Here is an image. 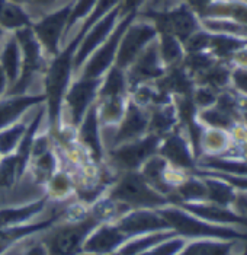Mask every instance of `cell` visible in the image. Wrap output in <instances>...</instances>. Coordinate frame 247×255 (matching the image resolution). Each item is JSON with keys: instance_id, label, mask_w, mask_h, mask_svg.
Returning a JSON list of instances; mask_svg holds the SVG:
<instances>
[{"instance_id": "cell-1", "label": "cell", "mask_w": 247, "mask_h": 255, "mask_svg": "<svg viewBox=\"0 0 247 255\" xmlns=\"http://www.w3.org/2000/svg\"><path fill=\"white\" fill-rule=\"evenodd\" d=\"M157 212L165 217L170 229L177 236H182L188 241L192 239H223V241H240L247 239L246 232H242L233 226H221L205 222L189 212L169 204Z\"/></svg>"}, {"instance_id": "cell-2", "label": "cell", "mask_w": 247, "mask_h": 255, "mask_svg": "<svg viewBox=\"0 0 247 255\" xmlns=\"http://www.w3.org/2000/svg\"><path fill=\"white\" fill-rule=\"evenodd\" d=\"M137 16L150 20L159 34H170L182 44L202 28L201 18L183 0L177 1V4L159 9L146 7L144 10L138 12Z\"/></svg>"}, {"instance_id": "cell-3", "label": "cell", "mask_w": 247, "mask_h": 255, "mask_svg": "<svg viewBox=\"0 0 247 255\" xmlns=\"http://www.w3.org/2000/svg\"><path fill=\"white\" fill-rule=\"evenodd\" d=\"M75 53L76 50L66 45L50 63L45 75V110L48 111L50 124L57 127L61 104L70 86V78L75 73Z\"/></svg>"}, {"instance_id": "cell-4", "label": "cell", "mask_w": 247, "mask_h": 255, "mask_svg": "<svg viewBox=\"0 0 247 255\" xmlns=\"http://www.w3.org/2000/svg\"><path fill=\"white\" fill-rule=\"evenodd\" d=\"M109 198L133 209H162L170 204L166 196L156 191L152 185L144 179L140 171H125V174L118 179V182L111 188Z\"/></svg>"}, {"instance_id": "cell-5", "label": "cell", "mask_w": 247, "mask_h": 255, "mask_svg": "<svg viewBox=\"0 0 247 255\" xmlns=\"http://www.w3.org/2000/svg\"><path fill=\"white\" fill-rule=\"evenodd\" d=\"M102 222L89 210V213L79 220H69L57 228L44 241L48 255H77L83 253V245Z\"/></svg>"}, {"instance_id": "cell-6", "label": "cell", "mask_w": 247, "mask_h": 255, "mask_svg": "<svg viewBox=\"0 0 247 255\" xmlns=\"http://www.w3.org/2000/svg\"><path fill=\"white\" fill-rule=\"evenodd\" d=\"M15 38L18 41L22 54V66L18 80L10 86V91L6 92L7 97L15 95H23L25 91L31 86L34 82L35 75L39 73V70L44 66V48L41 42L37 38L32 26H25L13 32Z\"/></svg>"}, {"instance_id": "cell-7", "label": "cell", "mask_w": 247, "mask_h": 255, "mask_svg": "<svg viewBox=\"0 0 247 255\" xmlns=\"http://www.w3.org/2000/svg\"><path fill=\"white\" fill-rule=\"evenodd\" d=\"M73 3L75 1H67L64 6L41 15L38 19L34 20L32 23V29L41 42L44 51L53 57L61 51L60 45L66 37Z\"/></svg>"}, {"instance_id": "cell-8", "label": "cell", "mask_w": 247, "mask_h": 255, "mask_svg": "<svg viewBox=\"0 0 247 255\" xmlns=\"http://www.w3.org/2000/svg\"><path fill=\"white\" fill-rule=\"evenodd\" d=\"M135 18H137V13H127V15L119 18L114 31L111 32V35L96 48L95 51L90 54V57L83 64L84 66V69H82L83 78H100L105 72H108L112 67L115 59H116V53H118L121 38H122L124 32L127 31V28L130 26V23Z\"/></svg>"}, {"instance_id": "cell-9", "label": "cell", "mask_w": 247, "mask_h": 255, "mask_svg": "<svg viewBox=\"0 0 247 255\" xmlns=\"http://www.w3.org/2000/svg\"><path fill=\"white\" fill-rule=\"evenodd\" d=\"M157 35L159 32L150 20L137 16L121 38L114 63L115 66L122 70H127L133 64L134 60L144 51V48L152 44L154 39H157Z\"/></svg>"}, {"instance_id": "cell-10", "label": "cell", "mask_w": 247, "mask_h": 255, "mask_svg": "<svg viewBox=\"0 0 247 255\" xmlns=\"http://www.w3.org/2000/svg\"><path fill=\"white\" fill-rule=\"evenodd\" d=\"M160 136L149 133L147 136L114 146L109 150V157L115 165L124 171H138L143 163L157 153L162 143Z\"/></svg>"}, {"instance_id": "cell-11", "label": "cell", "mask_w": 247, "mask_h": 255, "mask_svg": "<svg viewBox=\"0 0 247 255\" xmlns=\"http://www.w3.org/2000/svg\"><path fill=\"white\" fill-rule=\"evenodd\" d=\"M114 223L130 238L153 234V232L171 231L169 223L165 220V217L157 210H153V209L128 210L119 219H116Z\"/></svg>"}, {"instance_id": "cell-12", "label": "cell", "mask_w": 247, "mask_h": 255, "mask_svg": "<svg viewBox=\"0 0 247 255\" xmlns=\"http://www.w3.org/2000/svg\"><path fill=\"white\" fill-rule=\"evenodd\" d=\"M119 18H121V4L112 9L109 13H106L103 18H100L86 32V35L80 41L75 53V72H79L86 63V60L90 57V54L111 35Z\"/></svg>"}, {"instance_id": "cell-13", "label": "cell", "mask_w": 247, "mask_h": 255, "mask_svg": "<svg viewBox=\"0 0 247 255\" xmlns=\"http://www.w3.org/2000/svg\"><path fill=\"white\" fill-rule=\"evenodd\" d=\"M125 72L128 86H131L133 89L140 85H144L149 80L160 79L166 73V67L159 54L157 39H154L152 44L144 48V51L134 60L133 64Z\"/></svg>"}, {"instance_id": "cell-14", "label": "cell", "mask_w": 247, "mask_h": 255, "mask_svg": "<svg viewBox=\"0 0 247 255\" xmlns=\"http://www.w3.org/2000/svg\"><path fill=\"white\" fill-rule=\"evenodd\" d=\"M100 83H102L100 78L90 79L80 76V79H77L76 82H73L69 86L64 99L67 101V105L70 110V117H72L75 127L80 126L86 111L93 105V101L97 97Z\"/></svg>"}, {"instance_id": "cell-15", "label": "cell", "mask_w": 247, "mask_h": 255, "mask_svg": "<svg viewBox=\"0 0 247 255\" xmlns=\"http://www.w3.org/2000/svg\"><path fill=\"white\" fill-rule=\"evenodd\" d=\"M149 120L150 116L143 110V107L135 101H130L112 137V147L146 136L149 133Z\"/></svg>"}, {"instance_id": "cell-16", "label": "cell", "mask_w": 247, "mask_h": 255, "mask_svg": "<svg viewBox=\"0 0 247 255\" xmlns=\"http://www.w3.org/2000/svg\"><path fill=\"white\" fill-rule=\"evenodd\" d=\"M186 212H189L196 217L214 223V225H221V226H242L247 229V220L239 216L231 207L214 204L209 201H199V203H179L174 204Z\"/></svg>"}, {"instance_id": "cell-17", "label": "cell", "mask_w": 247, "mask_h": 255, "mask_svg": "<svg viewBox=\"0 0 247 255\" xmlns=\"http://www.w3.org/2000/svg\"><path fill=\"white\" fill-rule=\"evenodd\" d=\"M130 239L131 238L125 235L114 222L100 223L95 231L87 236V239L83 245V253L95 255L115 253Z\"/></svg>"}, {"instance_id": "cell-18", "label": "cell", "mask_w": 247, "mask_h": 255, "mask_svg": "<svg viewBox=\"0 0 247 255\" xmlns=\"http://www.w3.org/2000/svg\"><path fill=\"white\" fill-rule=\"evenodd\" d=\"M157 153L162 157H165L171 166H176L185 171L195 166L193 153L190 152L188 141L179 133L167 134L166 138H162Z\"/></svg>"}, {"instance_id": "cell-19", "label": "cell", "mask_w": 247, "mask_h": 255, "mask_svg": "<svg viewBox=\"0 0 247 255\" xmlns=\"http://www.w3.org/2000/svg\"><path fill=\"white\" fill-rule=\"evenodd\" d=\"M48 196L45 194L41 198H37L34 201H29L26 204H19V206H9L0 209V229L3 228H10V226H18L31 222L42 210L47 207L48 203Z\"/></svg>"}, {"instance_id": "cell-20", "label": "cell", "mask_w": 247, "mask_h": 255, "mask_svg": "<svg viewBox=\"0 0 247 255\" xmlns=\"http://www.w3.org/2000/svg\"><path fill=\"white\" fill-rule=\"evenodd\" d=\"M45 101L44 95L29 97V95H15L0 101V130L16 123L19 117L29 110L32 105Z\"/></svg>"}, {"instance_id": "cell-21", "label": "cell", "mask_w": 247, "mask_h": 255, "mask_svg": "<svg viewBox=\"0 0 247 255\" xmlns=\"http://www.w3.org/2000/svg\"><path fill=\"white\" fill-rule=\"evenodd\" d=\"M34 19L29 10L15 0H0V26L4 31L15 32L20 28L32 26Z\"/></svg>"}, {"instance_id": "cell-22", "label": "cell", "mask_w": 247, "mask_h": 255, "mask_svg": "<svg viewBox=\"0 0 247 255\" xmlns=\"http://www.w3.org/2000/svg\"><path fill=\"white\" fill-rule=\"evenodd\" d=\"M80 140L90 149L96 160L102 157V143L99 133V117H97V105H92L80 123Z\"/></svg>"}, {"instance_id": "cell-23", "label": "cell", "mask_w": 247, "mask_h": 255, "mask_svg": "<svg viewBox=\"0 0 247 255\" xmlns=\"http://www.w3.org/2000/svg\"><path fill=\"white\" fill-rule=\"evenodd\" d=\"M0 66L7 78V82L10 85H13L19 78L20 66H22L19 44L13 34L4 39V42L0 48Z\"/></svg>"}, {"instance_id": "cell-24", "label": "cell", "mask_w": 247, "mask_h": 255, "mask_svg": "<svg viewBox=\"0 0 247 255\" xmlns=\"http://www.w3.org/2000/svg\"><path fill=\"white\" fill-rule=\"evenodd\" d=\"M157 48L160 59L165 67H174L182 64L185 57V47L183 44L170 34H159L157 35Z\"/></svg>"}, {"instance_id": "cell-25", "label": "cell", "mask_w": 247, "mask_h": 255, "mask_svg": "<svg viewBox=\"0 0 247 255\" xmlns=\"http://www.w3.org/2000/svg\"><path fill=\"white\" fill-rule=\"evenodd\" d=\"M173 236H177L173 231H162V232H153V234L135 236V238H131L130 241H127L118 251L122 255H138L150 250L154 245H157L169 238H173Z\"/></svg>"}, {"instance_id": "cell-26", "label": "cell", "mask_w": 247, "mask_h": 255, "mask_svg": "<svg viewBox=\"0 0 247 255\" xmlns=\"http://www.w3.org/2000/svg\"><path fill=\"white\" fill-rule=\"evenodd\" d=\"M102 86H99V98H114V97H124V94L127 92L128 88V80H127V75L125 70L112 66L108 70V75L105 80H102L100 83Z\"/></svg>"}, {"instance_id": "cell-27", "label": "cell", "mask_w": 247, "mask_h": 255, "mask_svg": "<svg viewBox=\"0 0 247 255\" xmlns=\"http://www.w3.org/2000/svg\"><path fill=\"white\" fill-rule=\"evenodd\" d=\"M121 1H122V0H97L95 7H93V10L87 15L86 19L83 20V23H82L79 32L76 34V37L72 39V42H69L67 45L72 47V48H75V50H77L80 41H82L83 37L86 35V32H87V31H89L100 18H103L106 13H109V12H111L112 9H115L116 6H119Z\"/></svg>"}, {"instance_id": "cell-28", "label": "cell", "mask_w": 247, "mask_h": 255, "mask_svg": "<svg viewBox=\"0 0 247 255\" xmlns=\"http://www.w3.org/2000/svg\"><path fill=\"white\" fill-rule=\"evenodd\" d=\"M174 123H176V110L167 104L157 105L149 120V133L165 137L170 131Z\"/></svg>"}, {"instance_id": "cell-29", "label": "cell", "mask_w": 247, "mask_h": 255, "mask_svg": "<svg viewBox=\"0 0 247 255\" xmlns=\"http://www.w3.org/2000/svg\"><path fill=\"white\" fill-rule=\"evenodd\" d=\"M124 97L114 98H102L100 105L97 107V117L99 121L105 126H116L124 117Z\"/></svg>"}, {"instance_id": "cell-30", "label": "cell", "mask_w": 247, "mask_h": 255, "mask_svg": "<svg viewBox=\"0 0 247 255\" xmlns=\"http://www.w3.org/2000/svg\"><path fill=\"white\" fill-rule=\"evenodd\" d=\"M29 124H26V121H20V123H13L0 130V156L10 155L16 150Z\"/></svg>"}, {"instance_id": "cell-31", "label": "cell", "mask_w": 247, "mask_h": 255, "mask_svg": "<svg viewBox=\"0 0 247 255\" xmlns=\"http://www.w3.org/2000/svg\"><path fill=\"white\" fill-rule=\"evenodd\" d=\"M20 179L18 159L15 153L6 155L0 160V190H10Z\"/></svg>"}, {"instance_id": "cell-32", "label": "cell", "mask_w": 247, "mask_h": 255, "mask_svg": "<svg viewBox=\"0 0 247 255\" xmlns=\"http://www.w3.org/2000/svg\"><path fill=\"white\" fill-rule=\"evenodd\" d=\"M34 174H35V182L45 184L48 182L56 171V159L50 150L44 152L42 155L34 157Z\"/></svg>"}, {"instance_id": "cell-33", "label": "cell", "mask_w": 247, "mask_h": 255, "mask_svg": "<svg viewBox=\"0 0 247 255\" xmlns=\"http://www.w3.org/2000/svg\"><path fill=\"white\" fill-rule=\"evenodd\" d=\"M186 242H188V239H185L182 236H173V238H169L138 255H176L185 247Z\"/></svg>"}, {"instance_id": "cell-34", "label": "cell", "mask_w": 247, "mask_h": 255, "mask_svg": "<svg viewBox=\"0 0 247 255\" xmlns=\"http://www.w3.org/2000/svg\"><path fill=\"white\" fill-rule=\"evenodd\" d=\"M48 184V193L47 196L48 198L50 197H56V198H64L66 196H69L72 193V178L69 177L67 174H63V172H58V174H54L51 179L47 182Z\"/></svg>"}, {"instance_id": "cell-35", "label": "cell", "mask_w": 247, "mask_h": 255, "mask_svg": "<svg viewBox=\"0 0 247 255\" xmlns=\"http://www.w3.org/2000/svg\"><path fill=\"white\" fill-rule=\"evenodd\" d=\"M96 1H97V0H75L73 9H72L70 18H69V25H67V31H66V37H64V39L69 37L72 28H75V25H76L79 20H84L87 18V15L93 10Z\"/></svg>"}, {"instance_id": "cell-36", "label": "cell", "mask_w": 247, "mask_h": 255, "mask_svg": "<svg viewBox=\"0 0 247 255\" xmlns=\"http://www.w3.org/2000/svg\"><path fill=\"white\" fill-rule=\"evenodd\" d=\"M231 80L234 82L236 89L247 97V69H236L231 72Z\"/></svg>"}, {"instance_id": "cell-37", "label": "cell", "mask_w": 247, "mask_h": 255, "mask_svg": "<svg viewBox=\"0 0 247 255\" xmlns=\"http://www.w3.org/2000/svg\"><path fill=\"white\" fill-rule=\"evenodd\" d=\"M149 0H122L121 1V16L127 13H138L141 7L147 4Z\"/></svg>"}, {"instance_id": "cell-38", "label": "cell", "mask_w": 247, "mask_h": 255, "mask_svg": "<svg viewBox=\"0 0 247 255\" xmlns=\"http://www.w3.org/2000/svg\"><path fill=\"white\" fill-rule=\"evenodd\" d=\"M20 4H23L25 7H35V9H39V10H45V9H50L53 7L58 0H15Z\"/></svg>"}, {"instance_id": "cell-39", "label": "cell", "mask_w": 247, "mask_h": 255, "mask_svg": "<svg viewBox=\"0 0 247 255\" xmlns=\"http://www.w3.org/2000/svg\"><path fill=\"white\" fill-rule=\"evenodd\" d=\"M22 255H48V251L44 242H37L34 245H29Z\"/></svg>"}, {"instance_id": "cell-40", "label": "cell", "mask_w": 247, "mask_h": 255, "mask_svg": "<svg viewBox=\"0 0 247 255\" xmlns=\"http://www.w3.org/2000/svg\"><path fill=\"white\" fill-rule=\"evenodd\" d=\"M169 1H173V0H149L146 7H149V9H159V7L166 6Z\"/></svg>"}, {"instance_id": "cell-41", "label": "cell", "mask_w": 247, "mask_h": 255, "mask_svg": "<svg viewBox=\"0 0 247 255\" xmlns=\"http://www.w3.org/2000/svg\"><path fill=\"white\" fill-rule=\"evenodd\" d=\"M6 85H7V78H6V75H4V72H3V69L0 66V97L4 94Z\"/></svg>"}, {"instance_id": "cell-42", "label": "cell", "mask_w": 247, "mask_h": 255, "mask_svg": "<svg viewBox=\"0 0 247 255\" xmlns=\"http://www.w3.org/2000/svg\"><path fill=\"white\" fill-rule=\"evenodd\" d=\"M6 32H7V31H4V29H3V28L0 26V41H1V39L6 37Z\"/></svg>"}, {"instance_id": "cell-43", "label": "cell", "mask_w": 247, "mask_h": 255, "mask_svg": "<svg viewBox=\"0 0 247 255\" xmlns=\"http://www.w3.org/2000/svg\"><path fill=\"white\" fill-rule=\"evenodd\" d=\"M105 255H122L119 251H115V253H109V254H105Z\"/></svg>"}, {"instance_id": "cell-44", "label": "cell", "mask_w": 247, "mask_h": 255, "mask_svg": "<svg viewBox=\"0 0 247 255\" xmlns=\"http://www.w3.org/2000/svg\"><path fill=\"white\" fill-rule=\"evenodd\" d=\"M77 255H95V254H89V253H80V254Z\"/></svg>"}, {"instance_id": "cell-45", "label": "cell", "mask_w": 247, "mask_h": 255, "mask_svg": "<svg viewBox=\"0 0 247 255\" xmlns=\"http://www.w3.org/2000/svg\"><path fill=\"white\" fill-rule=\"evenodd\" d=\"M240 255H247V247H246V250H245V251H243Z\"/></svg>"}]
</instances>
